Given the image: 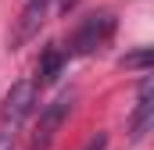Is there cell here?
<instances>
[{"mask_svg":"<svg viewBox=\"0 0 154 150\" xmlns=\"http://www.w3.org/2000/svg\"><path fill=\"white\" fill-rule=\"evenodd\" d=\"M72 4H75V0H57V7H61V11H68Z\"/></svg>","mask_w":154,"mask_h":150,"instance_id":"cell-8","label":"cell"},{"mask_svg":"<svg viewBox=\"0 0 154 150\" xmlns=\"http://www.w3.org/2000/svg\"><path fill=\"white\" fill-rule=\"evenodd\" d=\"M151 125H154V82H151V72H143L140 89H136V111L129 118V140L133 143L147 140Z\"/></svg>","mask_w":154,"mask_h":150,"instance_id":"cell-3","label":"cell"},{"mask_svg":"<svg viewBox=\"0 0 154 150\" xmlns=\"http://www.w3.org/2000/svg\"><path fill=\"white\" fill-rule=\"evenodd\" d=\"M104 147H108V136H104V132H100V136H93V140L86 143V150H104Z\"/></svg>","mask_w":154,"mask_h":150,"instance_id":"cell-7","label":"cell"},{"mask_svg":"<svg viewBox=\"0 0 154 150\" xmlns=\"http://www.w3.org/2000/svg\"><path fill=\"white\" fill-rule=\"evenodd\" d=\"M115 14L111 11H97V14H90V18H82L79 22V29L68 36V54H75V57H86V54H93V50H100L108 39L115 36Z\"/></svg>","mask_w":154,"mask_h":150,"instance_id":"cell-2","label":"cell"},{"mask_svg":"<svg viewBox=\"0 0 154 150\" xmlns=\"http://www.w3.org/2000/svg\"><path fill=\"white\" fill-rule=\"evenodd\" d=\"M122 64H125V68H140V72H147V68H151V50H136V54H129Z\"/></svg>","mask_w":154,"mask_h":150,"instance_id":"cell-6","label":"cell"},{"mask_svg":"<svg viewBox=\"0 0 154 150\" xmlns=\"http://www.w3.org/2000/svg\"><path fill=\"white\" fill-rule=\"evenodd\" d=\"M61 68H65V50L61 46H47L39 64H36V86H50L61 75Z\"/></svg>","mask_w":154,"mask_h":150,"instance_id":"cell-5","label":"cell"},{"mask_svg":"<svg viewBox=\"0 0 154 150\" xmlns=\"http://www.w3.org/2000/svg\"><path fill=\"white\" fill-rule=\"evenodd\" d=\"M68 111H72V97L65 93V97H57L47 111L39 114V129H36V136H32V143H29V150H47L50 147L54 136H57V129H61V122L68 118Z\"/></svg>","mask_w":154,"mask_h":150,"instance_id":"cell-4","label":"cell"},{"mask_svg":"<svg viewBox=\"0 0 154 150\" xmlns=\"http://www.w3.org/2000/svg\"><path fill=\"white\" fill-rule=\"evenodd\" d=\"M32 104H36V82L32 79H22L7 89V97L0 104V150H14L25 118L32 114Z\"/></svg>","mask_w":154,"mask_h":150,"instance_id":"cell-1","label":"cell"}]
</instances>
